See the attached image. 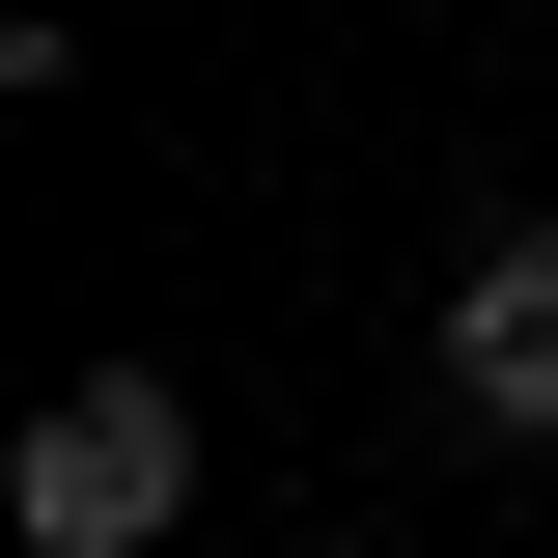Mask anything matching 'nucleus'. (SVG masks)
<instances>
[{"label":"nucleus","instance_id":"f257e3e1","mask_svg":"<svg viewBox=\"0 0 558 558\" xmlns=\"http://www.w3.org/2000/svg\"><path fill=\"white\" fill-rule=\"evenodd\" d=\"M0 502H28V558H140L168 502H196V418H168V363H84V391L28 418V475H0Z\"/></svg>","mask_w":558,"mask_h":558},{"label":"nucleus","instance_id":"f03ea898","mask_svg":"<svg viewBox=\"0 0 558 558\" xmlns=\"http://www.w3.org/2000/svg\"><path fill=\"white\" fill-rule=\"evenodd\" d=\"M447 391H475L502 447H558V252H475V279H447Z\"/></svg>","mask_w":558,"mask_h":558}]
</instances>
